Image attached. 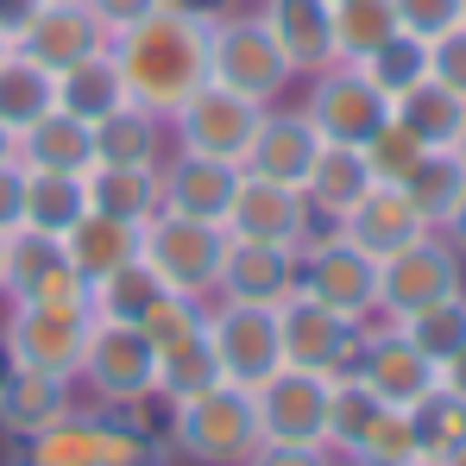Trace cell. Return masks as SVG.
Instances as JSON below:
<instances>
[{
  "instance_id": "obj_1",
  "label": "cell",
  "mask_w": 466,
  "mask_h": 466,
  "mask_svg": "<svg viewBox=\"0 0 466 466\" xmlns=\"http://www.w3.org/2000/svg\"><path fill=\"white\" fill-rule=\"evenodd\" d=\"M208 25H215V6L164 0L139 25L114 32L107 38V57H114V70L127 82V101L170 120L208 82Z\"/></svg>"
},
{
  "instance_id": "obj_2",
  "label": "cell",
  "mask_w": 466,
  "mask_h": 466,
  "mask_svg": "<svg viewBox=\"0 0 466 466\" xmlns=\"http://www.w3.org/2000/svg\"><path fill=\"white\" fill-rule=\"evenodd\" d=\"M208 82H221L233 95L258 101V107H278L290 95V57L278 51L271 25L258 19V6H233V13H215L208 25Z\"/></svg>"
},
{
  "instance_id": "obj_3",
  "label": "cell",
  "mask_w": 466,
  "mask_h": 466,
  "mask_svg": "<svg viewBox=\"0 0 466 466\" xmlns=\"http://www.w3.org/2000/svg\"><path fill=\"white\" fill-rule=\"evenodd\" d=\"M170 448L189 466H246L258 454V410L252 390L239 385H208L183 403H170Z\"/></svg>"
},
{
  "instance_id": "obj_4",
  "label": "cell",
  "mask_w": 466,
  "mask_h": 466,
  "mask_svg": "<svg viewBox=\"0 0 466 466\" xmlns=\"http://www.w3.org/2000/svg\"><path fill=\"white\" fill-rule=\"evenodd\" d=\"M76 385L101 403V410H146L157 390V353L152 340L127 321H88L82 340Z\"/></svg>"
},
{
  "instance_id": "obj_5",
  "label": "cell",
  "mask_w": 466,
  "mask_h": 466,
  "mask_svg": "<svg viewBox=\"0 0 466 466\" xmlns=\"http://www.w3.org/2000/svg\"><path fill=\"white\" fill-rule=\"evenodd\" d=\"M139 258L157 271L164 290L177 297H215L221 284V258H228V228L215 221H189V215H164L157 208L152 221L139 228Z\"/></svg>"
},
{
  "instance_id": "obj_6",
  "label": "cell",
  "mask_w": 466,
  "mask_h": 466,
  "mask_svg": "<svg viewBox=\"0 0 466 466\" xmlns=\"http://www.w3.org/2000/svg\"><path fill=\"white\" fill-rule=\"evenodd\" d=\"M297 290L366 328L379 315V258H366L340 228H315L297 252Z\"/></svg>"
},
{
  "instance_id": "obj_7",
  "label": "cell",
  "mask_w": 466,
  "mask_h": 466,
  "mask_svg": "<svg viewBox=\"0 0 466 466\" xmlns=\"http://www.w3.org/2000/svg\"><path fill=\"white\" fill-rule=\"evenodd\" d=\"M461 290H466V258L435 228L422 239H410L403 252L379 258V315L385 321H410V315L435 309Z\"/></svg>"
},
{
  "instance_id": "obj_8",
  "label": "cell",
  "mask_w": 466,
  "mask_h": 466,
  "mask_svg": "<svg viewBox=\"0 0 466 466\" xmlns=\"http://www.w3.org/2000/svg\"><path fill=\"white\" fill-rule=\"evenodd\" d=\"M309 127L321 133V146H366L379 127L390 120V101L372 88V76L360 64H321L315 76H303V101Z\"/></svg>"
},
{
  "instance_id": "obj_9",
  "label": "cell",
  "mask_w": 466,
  "mask_h": 466,
  "mask_svg": "<svg viewBox=\"0 0 466 466\" xmlns=\"http://www.w3.org/2000/svg\"><path fill=\"white\" fill-rule=\"evenodd\" d=\"M208 347H215V366L221 379L239 390H258L278 366H284V347H278V315L258 309V303H228V297H208V321H202Z\"/></svg>"
},
{
  "instance_id": "obj_10",
  "label": "cell",
  "mask_w": 466,
  "mask_h": 466,
  "mask_svg": "<svg viewBox=\"0 0 466 466\" xmlns=\"http://www.w3.org/2000/svg\"><path fill=\"white\" fill-rule=\"evenodd\" d=\"M258 101H246V95H233L221 82H202L164 127H170V146L177 152H202V157H221V164H239L246 146H252V133H258Z\"/></svg>"
},
{
  "instance_id": "obj_11",
  "label": "cell",
  "mask_w": 466,
  "mask_h": 466,
  "mask_svg": "<svg viewBox=\"0 0 466 466\" xmlns=\"http://www.w3.org/2000/svg\"><path fill=\"white\" fill-rule=\"evenodd\" d=\"M278 347H284V366H303L321 379H340L353 372V353H360V321L334 315L328 303H315L309 290H290L278 303Z\"/></svg>"
},
{
  "instance_id": "obj_12",
  "label": "cell",
  "mask_w": 466,
  "mask_h": 466,
  "mask_svg": "<svg viewBox=\"0 0 466 466\" xmlns=\"http://www.w3.org/2000/svg\"><path fill=\"white\" fill-rule=\"evenodd\" d=\"M353 372L366 379V390H372L385 410H410V403H422L429 390L441 385V366L422 360V353L410 347V334H403L397 321H385V315H372V321L360 328Z\"/></svg>"
},
{
  "instance_id": "obj_13",
  "label": "cell",
  "mask_w": 466,
  "mask_h": 466,
  "mask_svg": "<svg viewBox=\"0 0 466 466\" xmlns=\"http://www.w3.org/2000/svg\"><path fill=\"white\" fill-rule=\"evenodd\" d=\"M221 228H228V239H258V246H290V252H303V239L315 233V215H309V202H303V189L239 170Z\"/></svg>"
},
{
  "instance_id": "obj_14",
  "label": "cell",
  "mask_w": 466,
  "mask_h": 466,
  "mask_svg": "<svg viewBox=\"0 0 466 466\" xmlns=\"http://www.w3.org/2000/svg\"><path fill=\"white\" fill-rule=\"evenodd\" d=\"M82 340H88V315H51V309L6 303V321H0V353H6V366L51 372V379H70V385H76Z\"/></svg>"
},
{
  "instance_id": "obj_15",
  "label": "cell",
  "mask_w": 466,
  "mask_h": 466,
  "mask_svg": "<svg viewBox=\"0 0 466 466\" xmlns=\"http://www.w3.org/2000/svg\"><path fill=\"white\" fill-rule=\"evenodd\" d=\"M328 390H334V379H321V372L278 366L252 390L258 441H328Z\"/></svg>"
},
{
  "instance_id": "obj_16",
  "label": "cell",
  "mask_w": 466,
  "mask_h": 466,
  "mask_svg": "<svg viewBox=\"0 0 466 466\" xmlns=\"http://www.w3.org/2000/svg\"><path fill=\"white\" fill-rule=\"evenodd\" d=\"M233 183H239V164H221V157L202 152H170L157 157V208L164 215H189V221H215L228 215Z\"/></svg>"
},
{
  "instance_id": "obj_17",
  "label": "cell",
  "mask_w": 466,
  "mask_h": 466,
  "mask_svg": "<svg viewBox=\"0 0 466 466\" xmlns=\"http://www.w3.org/2000/svg\"><path fill=\"white\" fill-rule=\"evenodd\" d=\"M13 51H25L38 70H70L82 57H95V51H107V25L95 19V6L88 0H45L38 13H32V25L19 32V45Z\"/></svg>"
},
{
  "instance_id": "obj_18",
  "label": "cell",
  "mask_w": 466,
  "mask_h": 466,
  "mask_svg": "<svg viewBox=\"0 0 466 466\" xmlns=\"http://www.w3.org/2000/svg\"><path fill=\"white\" fill-rule=\"evenodd\" d=\"M315 152H321V133L309 127V114L278 101V107H265V114H258V133H252V146H246V157H239V170L303 189Z\"/></svg>"
},
{
  "instance_id": "obj_19",
  "label": "cell",
  "mask_w": 466,
  "mask_h": 466,
  "mask_svg": "<svg viewBox=\"0 0 466 466\" xmlns=\"http://www.w3.org/2000/svg\"><path fill=\"white\" fill-rule=\"evenodd\" d=\"M290 290H297V252H290V246L228 239V258H221V284H215V297H228V303H258V309H278Z\"/></svg>"
},
{
  "instance_id": "obj_20",
  "label": "cell",
  "mask_w": 466,
  "mask_h": 466,
  "mask_svg": "<svg viewBox=\"0 0 466 466\" xmlns=\"http://www.w3.org/2000/svg\"><path fill=\"white\" fill-rule=\"evenodd\" d=\"M76 410V385L51 379V372H25V366H0V435L32 441L51 422H64Z\"/></svg>"
},
{
  "instance_id": "obj_21",
  "label": "cell",
  "mask_w": 466,
  "mask_h": 466,
  "mask_svg": "<svg viewBox=\"0 0 466 466\" xmlns=\"http://www.w3.org/2000/svg\"><path fill=\"white\" fill-rule=\"evenodd\" d=\"M340 233H347L366 258H390V252H403L410 239H422V233H429V221L410 208V196H403V189L372 183V189L360 196V208L340 221Z\"/></svg>"
},
{
  "instance_id": "obj_22",
  "label": "cell",
  "mask_w": 466,
  "mask_h": 466,
  "mask_svg": "<svg viewBox=\"0 0 466 466\" xmlns=\"http://www.w3.org/2000/svg\"><path fill=\"white\" fill-rule=\"evenodd\" d=\"M258 19L271 25L278 51L290 57L297 82L315 76L321 64H334V25H328V0H258Z\"/></svg>"
},
{
  "instance_id": "obj_23",
  "label": "cell",
  "mask_w": 466,
  "mask_h": 466,
  "mask_svg": "<svg viewBox=\"0 0 466 466\" xmlns=\"http://www.w3.org/2000/svg\"><path fill=\"white\" fill-rule=\"evenodd\" d=\"M366 189H372V170H366L360 146H321L309 177H303V202H309L315 228H340Z\"/></svg>"
},
{
  "instance_id": "obj_24",
  "label": "cell",
  "mask_w": 466,
  "mask_h": 466,
  "mask_svg": "<svg viewBox=\"0 0 466 466\" xmlns=\"http://www.w3.org/2000/svg\"><path fill=\"white\" fill-rule=\"evenodd\" d=\"M19 164H25V170L82 177V170L95 164V127L76 120V114H64V107H51L45 120H32V127L19 133Z\"/></svg>"
},
{
  "instance_id": "obj_25",
  "label": "cell",
  "mask_w": 466,
  "mask_h": 466,
  "mask_svg": "<svg viewBox=\"0 0 466 466\" xmlns=\"http://www.w3.org/2000/svg\"><path fill=\"white\" fill-rule=\"evenodd\" d=\"M82 202L88 215L146 228L157 215V170H133V164H88L82 170Z\"/></svg>"
},
{
  "instance_id": "obj_26",
  "label": "cell",
  "mask_w": 466,
  "mask_h": 466,
  "mask_svg": "<svg viewBox=\"0 0 466 466\" xmlns=\"http://www.w3.org/2000/svg\"><path fill=\"white\" fill-rule=\"evenodd\" d=\"M170 152V127L152 107H114L107 120H95V164H133V170H157V157Z\"/></svg>"
},
{
  "instance_id": "obj_27",
  "label": "cell",
  "mask_w": 466,
  "mask_h": 466,
  "mask_svg": "<svg viewBox=\"0 0 466 466\" xmlns=\"http://www.w3.org/2000/svg\"><path fill=\"white\" fill-rule=\"evenodd\" d=\"M390 120H397L410 139H422L429 152H454V139H461V127H466V101L454 88H441L435 76H422L416 88H403V95L390 101Z\"/></svg>"
},
{
  "instance_id": "obj_28",
  "label": "cell",
  "mask_w": 466,
  "mask_h": 466,
  "mask_svg": "<svg viewBox=\"0 0 466 466\" xmlns=\"http://www.w3.org/2000/svg\"><path fill=\"white\" fill-rule=\"evenodd\" d=\"M157 271L146 258H127V265H114V271H101V278H88V321H127V328H139V315L157 303Z\"/></svg>"
},
{
  "instance_id": "obj_29",
  "label": "cell",
  "mask_w": 466,
  "mask_h": 466,
  "mask_svg": "<svg viewBox=\"0 0 466 466\" xmlns=\"http://www.w3.org/2000/svg\"><path fill=\"white\" fill-rule=\"evenodd\" d=\"M57 107V76L51 70H38L25 51H6L0 57V127L19 139L32 120H45Z\"/></svg>"
},
{
  "instance_id": "obj_30",
  "label": "cell",
  "mask_w": 466,
  "mask_h": 466,
  "mask_svg": "<svg viewBox=\"0 0 466 466\" xmlns=\"http://www.w3.org/2000/svg\"><path fill=\"white\" fill-rule=\"evenodd\" d=\"M64 265V239L38 228H13L0 246V303H25L51 271Z\"/></svg>"
},
{
  "instance_id": "obj_31",
  "label": "cell",
  "mask_w": 466,
  "mask_h": 466,
  "mask_svg": "<svg viewBox=\"0 0 466 466\" xmlns=\"http://www.w3.org/2000/svg\"><path fill=\"white\" fill-rule=\"evenodd\" d=\"M57 107L64 114H76V120H107L114 107H127V82L114 70V57L107 51H95V57H82L70 70H57Z\"/></svg>"
},
{
  "instance_id": "obj_32",
  "label": "cell",
  "mask_w": 466,
  "mask_h": 466,
  "mask_svg": "<svg viewBox=\"0 0 466 466\" xmlns=\"http://www.w3.org/2000/svg\"><path fill=\"white\" fill-rule=\"evenodd\" d=\"M64 258L76 265L82 278H101L127 258H139V228L127 221H107V215H82L76 228L64 233Z\"/></svg>"
},
{
  "instance_id": "obj_33",
  "label": "cell",
  "mask_w": 466,
  "mask_h": 466,
  "mask_svg": "<svg viewBox=\"0 0 466 466\" xmlns=\"http://www.w3.org/2000/svg\"><path fill=\"white\" fill-rule=\"evenodd\" d=\"M101 429H107L101 410H70L64 422L25 441V466H101Z\"/></svg>"
},
{
  "instance_id": "obj_34",
  "label": "cell",
  "mask_w": 466,
  "mask_h": 466,
  "mask_svg": "<svg viewBox=\"0 0 466 466\" xmlns=\"http://www.w3.org/2000/svg\"><path fill=\"white\" fill-rule=\"evenodd\" d=\"M88 215L82 202V177H57V170H25V215L19 228H38V233H64Z\"/></svg>"
},
{
  "instance_id": "obj_35",
  "label": "cell",
  "mask_w": 466,
  "mask_h": 466,
  "mask_svg": "<svg viewBox=\"0 0 466 466\" xmlns=\"http://www.w3.org/2000/svg\"><path fill=\"white\" fill-rule=\"evenodd\" d=\"M328 25H334V57L340 64H366L397 32V13H390V0H334Z\"/></svg>"
},
{
  "instance_id": "obj_36",
  "label": "cell",
  "mask_w": 466,
  "mask_h": 466,
  "mask_svg": "<svg viewBox=\"0 0 466 466\" xmlns=\"http://www.w3.org/2000/svg\"><path fill=\"white\" fill-rule=\"evenodd\" d=\"M221 385V366H215V347H208V334H189V340H177V347H164L157 353V403L170 410V403H183V397H196V390Z\"/></svg>"
},
{
  "instance_id": "obj_37",
  "label": "cell",
  "mask_w": 466,
  "mask_h": 466,
  "mask_svg": "<svg viewBox=\"0 0 466 466\" xmlns=\"http://www.w3.org/2000/svg\"><path fill=\"white\" fill-rule=\"evenodd\" d=\"M461 189H466V164L454 152H429L410 177H403V196H410V208H416L429 228L448 221V208L461 202Z\"/></svg>"
},
{
  "instance_id": "obj_38",
  "label": "cell",
  "mask_w": 466,
  "mask_h": 466,
  "mask_svg": "<svg viewBox=\"0 0 466 466\" xmlns=\"http://www.w3.org/2000/svg\"><path fill=\"white\" fill-rule=\"evenodd\" d=\"M410 429H416L422 461H448L454 448H466V403L435 385L422 403H410Z\"/></svg>"
},
{
  "instance_id": "obj_39",
  "label": "cell",
  "mask_w": 466,
  "mask_h": 466,
  "mask_svg": "<svg viewBox=\"0 0 466 466\" xmlns=\"http://www.w3.org/2000/svg\"><path fill=\"white\" fill-rule=\"evenodd\" d=\"M379 410H385V403L366 390V379H360V372H340V379H334V390H328V448L347 461V454H353V441L379 422Z\"/></svg>"
},
{
  "instance_id": "obj_40",
  "label": "cell",
  "mask_w": 466,
  "mask_h": 466,
  "mask_svg": "<svg viewBox=\"0 0 466 466\" xmlns=\"http://www.w3.org/2000/svg\"><path fill=\"white\" fill-rule=\"evenodd\" d=\"M360 70L372 76V88H379L385 101H397L403 88H416V82L429 76V45H422V38H410V32H390V38L366 57V64H360Z\"/></svg>"
},
{
  "instance_id": "obj_41",
  "label": "cell",
  "mask_w": 466,
  "mask_h": 466,
  "mask_svg": "<svg viewBox=\"0 0 466 466\" xmlns=\"http://www.w3.org/2000/svg\"><path fill=\"white\" fill-rule=\"evenodd\" d=\"M403 334H410V347L422 353V360H454L466 347V290L461 297H448V303H435V309H422V315H410V321H397Z\"/></svg>"
},
{
  "instance_id": "obj_42",
  "label": "cell",
  "mask_w": 466,
  "mask_h": 466,
  "mask_svg": "<svg viewBox=\"0 0 466 466\" xmlns=\"http://www.w3.org/2000/svg\"><path fill=\"white\" fill-rule=\"evenodd\" d=\"M410 461H422L416 429H410V410H379V422L353 441V454L340 466H410Z\"/></svg>"
},
{
  "instance_id": "obj_43",
  "label": "cell",
  "mask_w": 466,
  "mask_h": 466,
  "mask_svg": "<svg viewBox=\"0 0 466 466\" xmlns=\"http://www.w3.org/2000/svg\"><path fill=\"white\" fill-rule=\"evenodd\" d=\"M202 321H208V303H202V297H177V290H157V303L139 315V334L152 340V353H164V347H177V340L202 334Z\"/></svg>"
},
{
  "instance_id": "obj_44",
  "label": "cell",
  "mask_w": 466,
  "mask_h": 466,
  "mask_svg": "<svg viewBox=\"0 0 466 466\" xmlns=\"http://www.w3.org/2000/svg\"><path fill=\"white\" fill-rule=\"evenodd\" d=\"M360 157H366V170H372V183H390V189H403V177L429 157V146L422 139H410L397 120H385L366 146H360Z\"/></svg>"
},
{
  "instance_id": "obj_45",
  "label": "cell",
  "mask_w": 466,
  "mask_h": 466,
  "mask_svg": "<svg viewBox=\"0 0 466 466\" xmlns=\"http://www.w3.org/2000/svg\"><path fill=\"white\" fill-rule=\"evenodd\" d=\"M390 13H397V32H410L422 45H435L441 32L461 25V0H390Z\"/></svg>"
},
{
  "instance_id": "obj_46",
  "label": "cell",
  "mask_w": 466,
  "mask_h": 466,
  "mask_svg": "<svg viewBox=\"0 0 466 466\" xmlns=\"http://www.w3.org/2000/svg\"><path fill=\"white\" fill-rule=\"evenodd\" d=\"M429 76L441 82V88H454V95L466 101V25L441 32V38L429 45Z\"/></svg>"
},
{
  "instance_id": "obj_47",
  "label": "cell",
  "mask_w": 466,
  "mask_h": 466,
  "mask_svg": "<svg viewBox=\"0 0 466 466\" xmlns=\"http://www.w3.org/2000/svg\"><path fill=\"white\" fill-rule=\"evenodd\" d=\"M246 466H340V454L328 441H258Z\"/></svg>"
},
{
  "instance_id": "obj_48",
  "label": "cell",
  "mask_w": 466,
  "mask_h": 466,
  "mask_svg": "<svg viewBox=\"0 0 466 466\" xmlns=\"http://www.w3.org/2000/svg\"><path fill=\"white\" fill-rule=\"evenodd\" d=\"M19 215H25V164L13 157V164H0V233L19 228Z\"/></svg>"
},
{
  "instance_id": "obj_49",
  "label": "cell",
  "mask_w": 466,
  "mask_h": 466,
  "mask_svg": "<svg viewBox=\"0 0 466 466\" xmlns=\"http://www.w3.org/2000/svg\"><path fill=\"white\" fill-rule=\"evenodd\" d=\"M88 6H95V19H101L107 38H114V32H127V25H139L146 13H157L164 0H88Z\"/></svg>"
},
{
  "instance_id": "obj_50",
  "label": "cell",
  "mask_w": 466,
  "mask_h": 466,
  "mask_svg": "<svg viewBox=\"0 0 466 466\" xmlns=\"http://www.w3.org/2000/svg\"><path fill=\"white\" fill-rule=\"evenodd\" d=\"M45 0H0V38L6 45H19V32L32 25V13H38Z\"/></svg>"
},
{
  "instance_id": "obj_51",
  "label": "cell",
  "mask_w": 466,
  "mask_h": 466,
  "mask_svg": "<svg viewBox=\"0 0 466 466\" xmlns=\"http://www.w3.org/2000/svg\"><path fill=\"white\" fill-rule=\"evenodd\" d=\"M441 239H448V246H454V252H461L466 258V189H461V202H454V208H448V221H441Z\"/></svg>"
},
{
  "instance_id": "obj_52",
  "label": "cell",
  "mask_w": 466,
  "mask_h": 466,
  "mask_svg": "<svg viewBox=\"0 0 466 466\" xmlns=\"http://www.w3.org/2000/svg\"><path fill=\"white\" fill-rule=\"evenodd\" d=\"M441 390H454V397L466 403V347L454 353V360H441Z\"/></svg>"
},
{
  "instance_id": "obj_53",
  "label": "cell",
  "mask_w": 466,
  "mask_h": 466,
  "mask_svg": "<svg viewBox=\"0 0 466 466\" xmlns=\"http://www.w3.org/2000/svg\"><path fill=\"white\" fill-rule=\"evenodd\" d=\"M13 157H19V139H13V133L0 127V164H13Z\"/></svg>"
},
{
  "instance_id": "obj_54",
  "label": "cell",
  "mask_w": 466,
  "mask_h": 466,
  "mask_svg": "<svg viewBox=\"0 0 466 466\" xmlns=\"http://www.w3.org/2000/svg\"><path fill=\"white\" fill-rule=\"evenodd\" d=\"M454 157H461V164H466V127H461V139H454Z\"/></svg>"
},
{
  "instance_id": "obj_55",
  "label": "cell",
  "mask_w": 466,
  "mask_h": 466,
  "mask_svg": "<svg viewBox=\"0 0 466 466\" xmlns=\"http://www.w3.org/2000/svg\"><path fill=\"white\" fill-rule=\"evenodd\" d=\"M448 466H466V448H454V454H448Z\"/></svg>"
},
{
  "instance_id": "obj_56",
  "label": "cell",
  "mask_w": 466,
  "mask_h": 466,
  "mask_svg": "<svg viewBox=\"0 0 466 466\" xmlns=\"http://www.w3.org/2000/svg\"><path fill=\"white\" fill-rule=\"evenodd\" d=\"M410 466H448V461H410Z\"/></svg>"
},
{
  "instance_id": "obj_57",
  "label": "cell",
  "mask_w": 466,
  "mask_h": 466,
  "mask_svg": "<svg viewBox=\"0 0 466 466\" xmlns=\"http://www.w3.org/2000/svg\"><path fill=\"white\" fill-rule=\"evenodd\" d=\"M6 51H13V45H6V38H0V57H6Z\"/></svg>"
},
{
  "instance_id": "obj_58",
  "label": "cell",
  "mask_w": 466,
  "mask_h": 466,
  "mask_svg": "<svg viewBox=\"0 0 466 466\" xmlns=\"http://www.w3.org/2000/svg\"><path fill=\"white\" fill-rule=\"evenodd\" d=\"M461 25H466V0H461Z\"/></svg>"
},
{
  "instance_id": "obj_59",
  "label": "cell",
  "mask_w": 466,
  "mask_h": 466,
  "mask_svg": "<svg viewBox=\"0 0 466 466\" xmlns=\"http://www.w3.org/2000/svg\"><path fill=\"white\" fill-rule=\"evenodd\" d=\"M0 246H6V233H0Z\"/></svg>"
},
{
  "instance_id": "obj_60",
  "label": "cell",
  "mask_w": 466,
  "mask_h": 466,
  "mask_svg": "<svg viewBox=\"0 0 466 466\" xmlns=\"http://www.w3.org/2000/svg\"><path fill=\"white\" fill-rule=\"evenodd\" d=\"M328 6H334V0H328Z\"/></svg>"
}]
</instances>
